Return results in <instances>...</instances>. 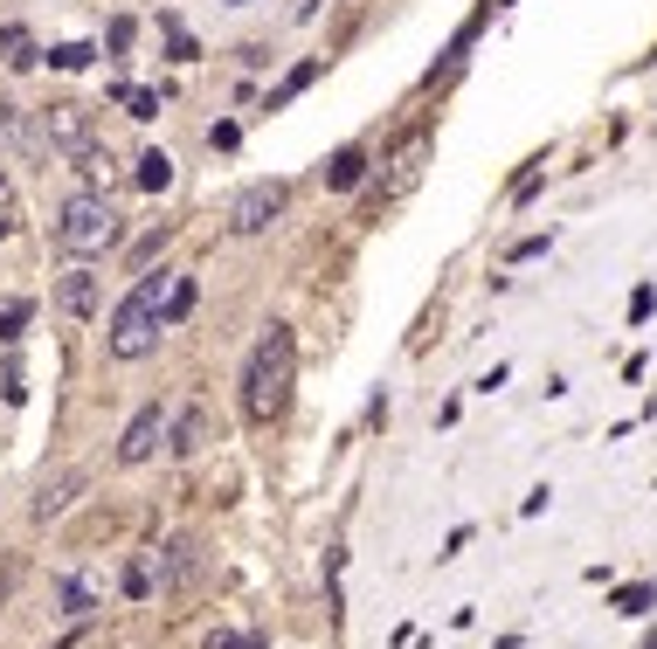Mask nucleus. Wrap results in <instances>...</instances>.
Masks as SVG:
<instances>
[{"mask_svg": "<svg viewBox=\"0 0 657 649\" xmlns=\"http://www.w3.org/2000/svg\"><path fill=\"white\" fill-rule=\"evenodd\" d=\"M291 380H298V339H291V324H270L250 346V359H242V415L250 422H277L291 408Z\"/></svg>", "mask_w": 657, "mask_h": 649, "instance_id": "obj_1", "label": "nucleus"}, {"mask_svg": "<svg viewBox=\"0 0 657 649\" xmlns=\"http://www.w3.org/2000/svg\"><path fill=\"white\" fill-rule=\"evenodd\" d=\"M166 283H174V270H146L139 283H131V297L111 311V359H146L160 346V332H166V318H160Z\"/></svg>", "mask_w": 657, "mask_h": 649, "instance_id": "obj_2", "label": "nucleus"}, {"mask_svg": "<svg viewBox=\"0 0 657 649\" xmlns=\"http://www.w3.org/2000/svg\"><path fill=\"white\" fill-rule=\"evenodd\" d=\"M55 242H63L70 256H104V250L125 242V221H118V207H111L104 194H77V201H63Z\"/></svg>", "mask_w": 657, "mask_h": 649, "instance_id": "obj_3", "label": "nucleus"}, {"mask_svg": "<svg viewBox=\"0 0 657 649\" xmlns=\"http://www.w3.org/2000/svg\"><path fill=\"white\" fill-rule=\"evenodd\" d=\"M277 207H285V180H256V187H242V194H236L229 228H236V236H256V228H270Z\"/></svg>", "mask_w": 657, "mask_h": 649, "instance_id": "obj_4", "label": "nucleus"}, {"mask_svg": "<svg viewBox=\"0 0 657 649\" xmlns=\"http://www.w3.org/2000/svg\"><path fill=\"white\" fill-rule=\"evenodd\" d=\"M166 435H174V422H166V408L153 400V408H139L125 422V435H118V463H146V456H153Z\"/></svg>", "mask_w": 657, "mask_h": 649, "instance_id": "obj_5", "label": "nucleus"}, {"mask_svg": "<svg viewBox=\"0 0 657 649\" xmlns=\"http://www.w3.org/2000/svg\"><path fill=\"white\" fill-rule=\"evenodd\" d=\"M42 139L63 145V152H90V111H84L77 98L49 104V111H42Z\"/></svg>", "mask_w": 657, "mask_h": 649, "instance_id": "obj_6", "label": "nucleus"}, {"mask_svg": "<svg viewBox=\"0 0 657 649\" xmlns=\"http://www.w3.org/2000/svg\"><path fill=\"white\" fill-rule=\"evenodd\" d=\"M153 574H160V587H187V581L201 574V539H174V546L160 552Z\"/></svg>", "mask_w": 657, "mask_h": 649, "instance_id": "obj_7", "label": "nucleus"}, {"mask_svg": "<svg viewBox=\"0 0 657 649\" xmlns=\"http://www.w3.org/2000/svg\"><path fill=\"white\" fill-rule=\"evenodd\" d=\"M55 304H63L70 318H90V311H98V277H90V270H63V283H55Z\"/></svg>", "mask_w": 657, "mask_h": 649, "instance_id": "obj_8", "label": "nucleus"}, {"mask_svg": "<svg viewBox=\"0 0 657 649\" xmlns=\"http://www.w3.org/2000/svg\"><path fill=\"white\" fill-rule=\"evenodd\" d=\"M77 491H84V470H70V476H55V484L35 498V519H63L70 505H77Z\"/></svg>", "mask_w": 657, "mask_h": 649, "instance_id": "obj_9", "label": "nucleus"}, {"mask_svg": "<svg viewBox=\"0 0 657 649\" xmlns=\"http://www.w3.org/2000/svg\"><path fill=\"white\" fill-rule=\"evenodd\" d=\"M361 180H367V152H361V145L332 152V166H326V187H340V194H346V187H361Z\"/></svg>", "mask_w": 657, "mask_h": 649, "instance_id": "obj_10", "label": "nucleus"}, {"mask_svg": "<svg viewBox=\"0 0 657 649\" xmlns=\"http://www.w3.org/2000/svg\"><path fill=\"white\" fill-rule=\"evenodd\" d=\"M201 443H209V415L187 408V415H180V429H174V456H194Z\"/></svg>", "mask_w": 657, "mask_h": 649, "instance_id": "obj_11", "label": "nucleus"}, {"mask_svg": "<svg viewBox=\"0 0 657 649\" xmlns=\"http://www.w3.org/2000/svg\"><path fill=\"white\" fill-rule=\"evenodd\" d=\"M0 63H8V69H28V63H35L28 28H0Z\"/></svg>", "mask_w": 657, "mask_h": 649, "instance_id": "obj_12", "label": "nucleus"}, {"mask_svg": "<svg viewBox=\"0 0 657 649\" xmlns=\"http://www.w3.org/2000/svg\"><path fill=\"white\" fill-rule=\"evenodd\" d=\"M187 311H194V277H174V283H166V304H160V318H166V324H180Z\"/></svg>", "mask_w": 657, "mask_h": 649, "instance_id": "obj_13", "label": "nucleus"}, {"mask_svg": "<svg viewBox=\"0 0 657 649\" xmlns=\"http://www.w3.org/2000/svg\"><path fill=\"white\" fill-rule=\"evenodd\" d=\"M139 187H174V160H166V152H146L139 160Z\"/></svg>", "mask_w": 657, "mask_h": 649, "instance_id": "obj_14", "label": "nucleus"}, {"mask_svg": "<svg viewBox=\"0 0 657 649\" xmlns=\"http://www.w3.org/2000/svg\"><path fill=\"white\" fill-rule=\"evenodd\" d=\"M153 587H160V574H153L146 560H131V567H125V595H131V601H146Z\"/></svg>", "mask_w": 657, "mask_h": 649, "instance_id": "obj_15", "label": "nucleus"}, {"mask_svg": "<svg viewBox=\"0 0 657 649\" xmlns=\"http://www.w3.org/2000/svg\"><path fill=\"white\" fill-rule=\"evenodd\" d=\"M118 104L131 111V118H153V111H160V98H153V90H131V84H118Z\"/></svg>", "mask_w": 657, "mask_h": 649, "instance_id": "obj_16", "label": "nucleus"}, {"mask_svg": "<svg viewBox=\"0 0 657 649\" xmlns=\"http://www.w3.org/2000/svg\"><path fill=\"white\" fill-rule=\"evenodd\" d=\"M63 615H90V581H63Z\"/></svg>", "mask_w": 657, "mask_h": 649, "instance_id": "obj_17", "label": "nucleus"}, {"mask_svg": "<svg viewBox=\"0 0 657 649\" xmlns=\"http://www.w3.org/2000/svg\"><path fill=\"white\" fill-rule=\"evenodd\" d=\"M312 76H318V63H305V69H291V76H285V90H277V98H270V111H277V104H285V98H298V90H305V84H312Z\"/></svg>", "mask_w": 657, "mask_h": 649, "instance_id": "obj_18", "label": "nucleus"}, {"mask_svg": "<svg viewBox=\"0 0 657 649\" xmlns=\"http://www.w3.org/2000/svg\"><path fill=\"white\" fill-rule=\"evenodd\" d=\"M28 324V304H0V339H22Z\"/></svg>", "mask_w": 657, "mask_h": 649, "instance_id": "obj_19", "label": "nucleus"}, {"mask_svg": "<svg viewBox=\"0 0 657 649\" xmlns=\"http://www.w3.org/2000/svg\"><path fill=\"white\" fill-rule=\"evenodd\" d=\"M49 63H55V69H84V63H90V49H84V42H70V49H49Z\"/></svg>", "mask_w": 657, "mask_h": 649, "instance_id": "obj_20", "label": "nucleus"}, {"mask_svg": "<svg viewBox=\"0 0 657 649\" xmlns=\"http://www.w3.org/2000/svg\"><path fill=\"white\" fill-rule=\"evenodd\" d=\"M209 649H263L256 636H209Z\"/></svg>", "mask_w": 657, "mask_h": 649, "instance_id": "obj_21", "label": "nucleus"}, {"mask_svg": "<svg viewBox=\"0 0 657 649\" xmlns=\"http://www.w3.org/2000/svg\"><path fill=\"white\" fill-rule=\"evenodd\" d=\"M14 574H22V567H14V560H0V601L14 595Z\"/></svg>", "mask_w": 657, "mask_h": 649, "instance_id": "obj_22", "label": "nucleus"}, {"mask_svg": "<svg viewBox=\"0 0 657 649\" xmlns=\"http://www.w3.org/2000/svg\"><path fill=\"white\" fill-rule=\"evenodd\" d=\"M229 8H250V0H229Z\"/></svg>", "mask_w": 657, "mask_h": 649, "instance_id": "obj_23", "label": "nucleus"}]
</instances>
